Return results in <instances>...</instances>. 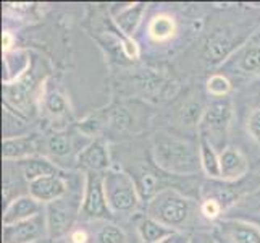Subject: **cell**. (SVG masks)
Here are the masks:
<instances>
[{
	"label": "cell",
	"mask_w": 260,
	"mask_h": 243,
	"mask_svg": "<svg viewBox=\"0 0 260 243\" xmlns=\"http://www.w3.org/2000/svg\"><path fill=\"white\" fill-rule=\"evenodd\" d=\"M154 160L158 169L173 175H192L201 167V151L194 143L167 134H157Z\"/></svg>",
	"instance_id": "cell-1"
},
{
	"label": "cell",
	"mask_w": 260,
	"mask_h": 243,
	"mask_svg": "<svg viewBox=\"0 0 260 243\" xmlns=\"http://www.w3.org/2000/svg\"><path fill=\"white\" fill-rule=\"evenodd\" d=\"M194 204L175 188H164L147 201L146 215L172 230H181L191 222Z\"/></svg>",
	"instance_id": "cell-2"
},
{
	"label": "cell",
	"mask_w": 260,
	"mask_h": 243,
	"mask_svg": "<svg viewBox=\"0 0 260 243\" xmlns=\"http://www.w3.org/2000/svg\"><path fill=\"white\" fill-rule=\"evenodd\" d=\"M104 188L112 214H129L138 209L141 195L136 180L121 170L110 169L104 174Z\"/></svg>",
	"instance_id": "cell-3"
},
{
	"label": "cell",
	"mask_w": 260,
	"mask_h": 243,
	"mask_svg": "<svg viewBox=\"0 0 260 243\" xmlns=\"http://www.w3.org/2000/svg\"><path fill=\"white\" fill-rule=\"evenodd\" d=\"M83 192H71L46 206V221H47V232L49 237L57 240L65 235H70V232L75 227V221L81 214V204H83Z\"/></svg>",
	"instance_id": "cell-4"
},
{
	"label": "cell",
	"mask_w": 260,
	"mask_h": 243,
	"mask_svg": "<svg viewBox=\"0 0 260 243\" xmlns=\"http://www.w3.org/2000/svg\"><path fill=\"white\" fill-rule=\"evenodd\" d=\"M233 122V104L228 97L217 99L207 109L199 125L201 138L212 143L215 149H225V143Z\"/></svg>",
	"instance_id": "cell-5"
},
{
	"label": "cell",
	"mask_w": 260,
	"mask_h": 243,
	"mask_svg": "<svg viewBox=\"0 0 260 243\" xmlns=\"http://www.w3.org/2000/svg\"><path fill=\"white\" fill-rule=\"evenodd\" d=\"M47 81H44L41 85H36L34 76L26 73L23 78H20L15 83L4 85V101L8 109H12L15 114L21 117H28L34 112L36 105H39L44 86Z\"/></svg>",
	"instance_id": "cell-6"
},
{
	"label": "cell",
	"mask_w": 260,
	"mask_h": 243,
	"mask_svg": "<svg viewBox=\"0 0 260 243\" xmlns=\"http://www.w3.org/2000/svg\"><path fill=\"white\" fill-rule=\"evenodd\" d=\"M84 192H83V204L79 218L94 222V221H107L112 215L109 208L104 188V174L101 172H86L84 178Z\"/></svg>",
	"instance_id": "cell-7"
},
{
	"label": "cell",
	"mask_w": 260,
	"mask_h": 243,
	"mask_svg": "<svg viewBox=\"0 0 260 243\" xmlns=\"http://www.w3.org/2000/svg\"><path fill=\"white\" fill-rule=\"evenodd\" d=\"M44 237H49L46 212L29 221L18 222L13 226H4L2 232L4 243H38Z\"/></svg>",
	"instance_id": "cell-8"
},
{
	"label": "cell",
	"mask_w": 260,
	"mask_h": 243,
	"mask_svg": "<svg viewBox=\"0 0 260 243\" xmlns=\"http://www.w3.org/2000/svg\"><path fill=\"white\" fill-rule=\"evenodd\" d=\"M68 190L70 185L61 175H47L29 183V195L44 206L63 198Z\"/></svg>",
	"instance_id": "cell-9"
},
{
	"label": "cell",
	"mask_w": 260,
	"mask_h": 243,
	"mask_svg": "<svg viewBox=\"0 0 260 243\" xmlns=\"http://www.w3.org/2000/svg\"><path fill=\"white\" fill-rule=\"evenodd\" d=\"M78 164L87 169V172L105 174L110 170V152L104 140H94L78 152Z\"/></svg>",
	"instance_id": "cell-10"
},
{
	"label": "cell",
	"mask_w": 260,
	"mask_h": 243,
	"mask_svg": "<svg viewBox=\"0 0 260 243\" xmlns=\"http://www.w3.org/2000/svg\"><path fill=\"white\" fill-rule=\"evenodd\" d=\"M38 154L39 145L34 134H18L2 140V157L5 162H20Z\"/></svg>",
	"instance_id": "cell-11"
},
{
	"label": "cell",
	"mask_w": 260,
	"mask_h": 243,
	"mask_svg": "<svg viewBox=\"0 0 260 243\" xmlns=\"http://www.w3.org/2000/svg\"><path fill=\"white\" fill-rule=\"evenodd\" d=\"M44 204H41L38 200H34L31 195H24L13 200L8 206H5L4 215H2V224L4 226H13L18 222L29 221L36 215L42 214Z\"/></svg>",
	"instance_id": "cell-12"
},
{
	"label": "cell",
	"mask_w": 260,
	"mask_h": 243,
	"mask_svg": "<svg viewBox=\"0 0 260 243\" xmlns=\"http://www.w3.org/2000/svg\"><path fill=\"white\" fill-rule=\"evenodd\" d=\"M247 157L238 148L226 146L220 152V180L223 182H236L247 174Z\"/></svg>",
	"instance_id": "cell-13"
},
{
	"label": "cell",
	"mask_w": 260,
	"mask_h": 243,
	"mask_svg": "<svg viewBox=\"0 0 260 243\" xmlns=\"http://www.w3.org/2000/svg\"><path fill=\"white\" fill-rule=\"evenodd\" d=\"M15 162H5L4 166V188L2 196L5 206L10 204L13 200L24 195H29V182L24 178L20 164L16 162V167L13 166Z\"/></svg>",
	"instance_id": "cell-14"
},
{
	"label": "cell",
	"mask_w": 260,
	"mask_h": 243,
	"mask_svg": "<svg viewBox=\"0 0 260 243\" xmlns=\"http://www.w3.org/2000/svg\"><path fill=\"white\" fill-rule=\"evenodd\" d=\"M39 107H41V111H44V114H46L52 120L53 127H55V123L67 122L68 117L71 115L70 104L67 101V97L60 91H57V89H49L47 83H46V86H44Z\"/></svg>",
	"instance_id": "cell-15"
},
{
	"label": "cell",
	"mask_w": 260,
	"mask_h": 243,
	"mask_svg": "<svg viewBox=\"0 0 260 243\" xmlns=\"http://www.w3.org/2000/svg\"><path fill=\"white\" fill-rule=\"evenodd\" d=\"M235 49V41L226 31L213 33L204 46V57L210 65L223 64Z\"/></svg>",
	"instance_id": "cell-16"
},
{
	"label": "cell",
	"mask_w": 260,
	"mask_h": 243,
	"mask_svg": "<svg viewBox=\"0 0 260 243\" xmlns=\"http://www.w3.org/2000/svg\"><path fill=\"white\" fill-rule=\"evenodd\" d=\"M44 148H46V157H49L53 164L58 166L61 160L71 159L75 154V143L73 138L70 137L67 131H52L47 134L46 141H44Z\"/></svg>",
	"instance_id": "cell-17"
},
{
	"label": "cell",
	"mask_w": 260,
	"mask_h": 243,
	"mask_svg": "<svg viewBox=\"0 0 260 243\" xmlns=\"http://www.w3.org/2000/svg\"><path fill=\"white\" fill-rule=\"evenodd\" d=\"M31 70L29 52L24 49H13L4 53V85L15 83Z\"/></svg>",
	"instance_id": "cell-18"
},
{
	"label": "cell",
	"mask_w": 260,
	"mask_h": 243,
	"mask_svg": "<svg viewBox=\"0 0 260 243\" xmlns=\"http://www.w3.org/2000/svg\"><path fill=\"white\" fill-rule=\"evenodd\" d=\"M144 13H146V4H142V2L129 4L124 8H121L118 13L113 15V21L116 24V28H118V31L121 33V36L133 38V34L139 28Z\"/></svg>",
	"instance_id": "cell-19"
},
{
	"label": "cell",
	"mask_w": 260,
	"mask_h": 243,
	"mask_svg": "<svg viewBox=\"0 0 260 243\" xmlns=\"http://www.w3.org/2000/svg\"><path fill=\"white\" fill-rule=\"evenodd\" d=\"M221 230L231 243H260V227L246 221H223Z\"/></svg>",
	"instance_id": "cell-20"
},
{
	"label": "cell",
	"mask_w": 260,
	"mask_h": 243,
	"mask_svg": "<svg viewBox=\"0 0 260 243\" xmlns=\"http://www.w3.org/2000/svg\"><path fill=\"white\" fill-rule=\"evenodd\" d=\"M18 164H20L21 172L29 183L38 178L47 177V175H60V167L53 164L49 157L41 156V154L20 160Z\"/></svg>",
	"instance_id": "cell-21"
},
{
	"label": "cell",
	"mask_w": 260,
	"mask_h": 243,
	"mask_svg": "<svg viewBox=\"0 0 260 243\" xmlns=\"http://www.w3.org/2000/svg\"><path fill=\"white\" fill-rule=\"evenodd\" d=\"M178 33V24L175 18L168 13H158L155 15L147 24V36L150 41L157 44H164L172 41Z\"/></svg>",
	"instance_id": "cell-22"
},
{
	"label": "cell",
	"mask_w": 260,
	"mask_h": 243,
	"mask_svg": "<svg viewBox=\"0 0 260 243\" xmlns=\"http://www.w3.org/2000/svg\"><path fill=\"white\" fill-rule=\"evenodd\" d=\"M91 224L95 227L89 230L91 243H129L128 233L116 224L109 221H94Z\"/></svg>",
	"instance_id": "cell-23"
},
{
	"label": "cell",
	"mask_w": 260,
	"mask_h": 243,
	"mask_svg": "<svg viewBox=\"0 0 260 243\" xmlns=\"http://www.w3.org/2000/svg\"><path fill=\"white\" fill-rule=\"evenodd\" d=\"M236 68L246 75H260V46L258 44H247L239 52L233 56Z\"/></svg>",
	"instance_id": "cell-24"
},
{
	"label": "cell",
	"mask_w": 260,
	"mask_h": 243,
	"mask_svg": "<svg viewBox=\"0 0 260 243\" xmlns=\"http://www.w3.org/2000/svg\"><path fill=\"white\" fill-rule=\"evenodd\" d=\"M136 230L142 243H158L160 240L168 237L172 232H175L172 229L162 226L160 222L150 219L149 215H142L136 222Z\"/></svg>",
	"instance_id": "cell-25"
},
{
	"label": "cell",
	"mask_w": 260,
	"mask_h": 243,
	"mask_svg": "<svg viewBox=\"0 0 260 243\" xmlns=\"http://www.w3.org/2000/svg\"><path fill=\"white\" fill-rule=\"evenodd\" d=\"M199 151H201V167L204 174L210 180H220V154L213 148L212 143H209L205 138H201L199 141Z\"/></svg>",
	"instance_id": "cell-26"
},
{
	"label": "cell",
	"mask_w": 260,
	"mask_h": 243,
	"mask_svg": "<svg viewBox=\"0 0 260 243\" xmlns=\"http://www.w3.org/2000/svg\"><path fill=\"white\" fill-rule=\"evenodd\" d=\"M202 198H212V200L218 201L225 211L230 208L231 204L236 203V193L233 192L231 188H228L225 185H220L217 182H213V180H210V183L204 185Z\"/></svg>",
	"instance_id": "cell-27"
},
{
	"label": "cell",
	"mask_w": 260,
	"mask_h": 243,
	"mask_svg": "<svg viewBox=\"0 0 260 243\" xmlns=\"http://www.w3.org/2000/svg\"><path fill=\"white\" fill-rule=\"evenodd\" d=\"M207 107H204V104L201 101H189L183 105L181 112H179V119H181L183 125L186 127H199L202 119H204V114Z\"/></svg>",
	"instance_id": "cell-28"
},
{
	"label": "cell",
	"mask_w": 260,
	"mask_h": 243,
	"mask_svg": "<svg viewBox=\"0 0 260 243\" xmlns=\"http://www.w3.org/2000/svg\"><path fill=\"white\" fill-rule=\"evenodd\" d=\"M205 89H207L209 96H212L215 99H225L231 91V81L226 75L215 73L207 79Z\"/></svg>",
	"instance_id": "cell-29"
},
{
	"label": "cell",
	"mask_w": 260,
	"mask_h": 243,
	"mask_svg": "<svg viewBox=\"0 0 260 243\" xmlns=\"http://www.w3.org/2000/svg\"><path fill=\"white\" fill-rule=\"evenodd\" d=\"M102 127H104V122L99 115H89L83 122L78 123V128L84 137H95V134H99V131L102 130Z\"/></svg>",
	"instance_id": "cell-30"
},
{
	"label": "cell",
	"mask_w": 260,
	"mask_h": 243,
	"mask_svg": "<svg viewBox=\"0 0 260 243\" xmlns=\"http://www.w3.org/2000/svg\"><path fill=\"white\" fill-rule=\"evenodd\" d=\"M199 211H201V214L204 215L205 219L215 221V219L220 218L225 209L221 208V204L218 201L212 200V198H202V203L199 206Z\"/></svg>",
	"instance_id": "cell-31"
},
{
	"label": "cell",
	"mask_w": 260,
	"mask_h": 243,
	"mask_svg": "<svg viewBox=\"0 0 260 243\" xmlns=\"http://www.w3.org/2000/svg\"><path fill=\"white\" fill-rule=\"evenodd\" d=\"M246 130L250 140L255 141L257 145H260V107L249 114L246 120Z\"/></svg>",
	"instance_id": "cell-32"
},
{
	"label": "cell",
	"mask_w": 260,
	"mask_h": 243,
	"mask_svg": "<svg viewBox=\"0 0 260 243\" xmlns=\"http://www.w3.org/2000/svg\"><path fill=\"white\" fill-rule=\"evenodd\" d=\"M120 47H121L123 56L126 57L128 60H138L139 56H141L139 44L134 41L133 38H128V36H121Z\"/></svg>",
	"instance_id": "cell-33"
},
{
	"label": "cell",
	"mask_w": 260,
	"mask_h": 243,
	"mask_svg": "<svg viewBox=\"0 0 260 243\" xmlns=\"http://www.w3.org/2000/svg\"><path fill=\"white\" fill-rule=\"evenodd\" d=\"M70 243H91V235H89V230L84 227H78L73 229L68 235Z\"/></svg>",
	"instance_id": "cell-34"
},
{
	"label": "cell",
	"mask_w": 260,
	"mask_h": 243,
	"mask_svg": "<svg viewBox=\"0 0 260 243\" xmlns=\"http://www.w3.org/2000/svg\"><path fill=\"white\" fill-rule=\"evenodd\" d=\"M158 243H191V235L187 232L175 230L164 240H160Z\"/></svg>",
	"instance_id": "cell-35"
},
{
	"label": "cell",
	"mask_w": 260,
	"mask_h": 243,
	"mask_svg": "<svg viewBox=\"0 0 260 243\" xmlns=\"http://www.w3.org/2000/svg\"><path fill=\"white\" fill-rule=\"evenodd\" d=\"M191 243H220V241L215 238L212 233L199 230V232H194L191 235Z\"/></svg>",
	"instance_id": "cell-36"
},
{
	"label": "cell",
	"mask_w": 260,
	"mask_h": 243,
	"mask_svg": "<svg viewBox=\"0 0 260 243\" xmlns=\"http://www.w3.org/2000/svg\"><path fill=\"white\" fill-rule=\"evenodd\" d=\"M13 49H16L15 47V36L10 31L5 30L2 33V50H4V53H7V52H12Z\"/></svg>",
	"instance_id": "cell-37"
},
{
	"label": "cell",
	"mask_w": 260,
	"mask_h": 243,
	"mask_svg": "<svg viewBox=\"0 0 260 243\" xmlns=\"http://www.w3.org/2000/svg\"><path fill=\"white\" fill-rule=\"evenodd\" d=\"M67 243H70V241H68V240H67Z\"/></svg>",
	"instance_id": "cell-38"
}]
</instances>
